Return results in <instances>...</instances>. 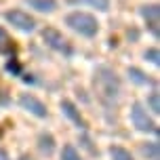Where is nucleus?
I'll list each match as a JSON object with an SVG mask.
<instances>
[{
    "label": "nucleus",
    "instance_id": "obj_1",
    "mask_svg": "<svg viewBox=\"0 0 160 160\" xmlns=\"http://www.w3.org/2000/svg\"><path fill=\"white\" fill-rule=\"evenodd\" d=\"M93 84H95L97 97L101 99L105 108H112L120 97V78L110 65H99L93 76Z\"/></svg>",
    "mask_w": 160,
    "mask_h": 160
},
{
    "label": "nucleus",
    "instance_id": "obj_2",
    "mask_svg": "<svg viewBox=\"0 0 160 160\" xmlns=\"http://www.w3.org/2000/svg\"><path fill=\"white\" fill-rule=\"evenodd\" d=\"M65 25H70V30H74L76 34L84 36V38H93L99 32V21L91 13L84 11H74L65 17Z\"/></svg>",
    "mask_w": 160,
    "mask_h": 160
},
{
    "label": "nucleus",
    "instance_id": "obj_3",
    "mask_svg": "<svg viewBox=\"0 0 160 160\" xmlns=\"http://www.w3.org/2000/svg\"><path fill=\"white\" fill-rule=\"evenodd\" d=\"M131 122H133V127L137 131H143V133H158V127H156V122L150 118V114L145 110L141 103H133L131 108Z\"/></svg>",
    "mask_w": 160,
    "mask_h": 160
},
{
    "label": "nucleus",
    "instance_id": "obj_4",
    "mask_svg": "<svg viewBox=\"0 0 160 160\" xmlns=\"http://www.w3.org/2000/svg\"><path fill=\"white\" fill-rule=\"evenodd\" d=\"M4 19H7L13 28H17L19 32H34V30H36V19H34L30 13L21 11V8L7 11V13H4Z\"/></svg>",
    "mask_w": 160,
    "mask_h": 160
},
{
    "label": "nucleus",
    "instance_id": "obj_5",
    "mask_svg": "<svg viewBox=\"0 0 160 160\" xmlns=\"http://www.w3.org/2000/svg\"><path fill=\"white\" fill-rule=\"evenodd\" d=\"M42 38H44V42H47V47H51L53 51L63 53V55H72L70 42H68V38H65L59 30H55V28H47V30H42Z\"/></svg>",
    "mask_w": 160,
    "mask_h": 160
},
{
    "label": "nucleus",
    "instance_id": "obj_6",
    "mask_svg": "<svg viewBox=\"0 0 160 160\" xmlns=\"http://www.w3.org/2000/svg\"><path fill=\"white\" fill-rule=\"evenodd\" d=\"M19 105L23 108L25 112L34 114V116H38V118H47V114H48L47 105L42 103V101H40L38 97L30 95V93H23V95L19 97Z\"/></svg>",
    "mask_w": 160,
    "mask_h": 160
},
{
    "label": "nucleus",
    "instance_id": "obj_7",
    "mask_svg": "<svg viewBox=\"0 0 160 160\" xmlns=\"http://www.w3.org/2000/svg\"><path fill=\"white\" fill-rule=\"evenodd\" d=\"M141 17L145 19V23L150 28L154 38L160 36V7L158 4H148V7H141Z\"/></svg>",
    "mask_w": 160,
    "mask_h": 160
},
{
    "label": "nucleus",
    "instance_id": "obj_8",
    "mask_svg": "<svg viewBox=\"0 0 160 160\" xmlns=\"http://www.w3.org/2000/svg\"><path fill=\"white\" fill-rule=\"evenodd\" d=\"M61 112H63L65 118H70V120H72V122H74V124H76L78 128H82V131L87 128V120L80 116V110L72 103V101L63 99V101H61Z\"/></svg>",
    "mask_w": 160,
    "mask_h": 160
},
{
    "label": "nucleus",
    "instance_id": "obj_9",
    "mask_svg": "<svg viewBox=\"0 0 160 160\" xmlns=\"http://www.w3.org/2000/svg\"><path fill=\"white\" fill-rule=\"evenodd\" d=\"M38 150L44 156H51V154L55 152V137L51 135V133H40L38 135Z\"/></svg>",
    "mask_w": 160,
    "mask_h": 160
},
{
    "label": "nucleus",
    "instance_id": "obj_10",
    "mask_svg": "<svg viewBox=\"0 0 160 160\" xmlns=\"http://www.w3.org/2000/svg\"><path fill=\"white\" fill-rule=\"evenodd\" d=\"M25 2L40 13H53L57 8V0H25Z\"/></svg>",
    "mask_w": 160,
    "mask_h": 160
},
{
    "label": "nucleus",
    "instance_id": "obj_11",
    "mask_svg": "<svg viewBox=\"0 0 160 160\" xmlns=\"http://www.w3.org/2000/svg\"><path fill=\"white\" fill-rule=\"evenodd\" d=\"M141 154H143L148 160H160V145H158V141L143 143L141 145Z\"/></svg>",
    "mask_w": 160,
    "mask_h": 160
},
{
    "label": "nucleus",
    "instance_id": "obj_12",
    "mask_svg": "<svg viewBox=\"0 0 160 160\" xmlns=\"http://www.w3.org/2000/svg\"><path fill=\"white\" fill-rule=\"evenodd\" d=\"M128 78H131V82H135V84H141V87H145V84H152V78L150 76H145L141 70H137V68H128Z\"/></svg>",
    "mask_w": 160,
    "mask_h": 160
},
{
    "label": "nucleus",
    "instance_id": "obj_13",
    "mask_svg": "<svg viewBox=\"0 0 160 160\" xmlns=\"http://www.w3.org/2000/svg\"><path fill=\"white\" fill-rule=\"evenodd\" d=\"M70 4H87L97 11H110V0H68Z\"/></svg>",
    "mask_w": 160,
    "mask_h": 160
},
{
    "label": "nucleus",
    "instance_id": "obj_14",
    "mask_svg": "<svg viewBox=\"0 0 160 160\" xmlns=\"http://www.w3.org/2000/svg\"><path fill=\"white\" fill-rule=\"evenodd\" d=\"M0 53H4V55H11L15 57V47H13V42L8 38V34L0 28Z\"/></svg>",
    "mask_w": 160,
    "mask_h": 160
},
{
    "label": "nucleus",
    "instance_id": "obj_15",
    "mask_svg": "<svg viewBox=\"0 0 160 160\" xmlns=\"http://www.w3.org/2000/svg\"><path fill=\"white\" fill-rule=\"evenodd\" d=\"M110 156H112V160H135L133 154L128 152L127 148H120V145H112L110 148Z\"/></svg>",
    "mask_w": 160,
    "mask_h": 160
},
{
    "label": "nucleus",
    "instance_id": "obj_16",
    "mask_svg": "<svg viewBox=\"0 0 160 160\" xmlns=\"http://www.w3.org/2000/svg\"><path fill=\"white\" fill-rule=\"evenodd\" d=\"M61 160H82V156L78 154V150H76L72 143H68V145H63V150H61Z\"/></svg>",
    "mask_w": 160,
    "mask_h": 160
},
{
    "label": "nucleus",
    "instance_id": "obj_17",
    "mask_svg": "<svg viewBox=\"0 0 160 160\" xmlns=\"http://www.w3.org/2000/svg\"><path fill=\"white\" fill-rule=\"evenodd\" d=\"M148 108H150L152 114H156V116L160 114V95L158 93H152V95L148 97Z\"/></svg>",
    "mask_w": 160,
    "mask_h": 160
},
{
    "label": "nucleus",
    "instance_id": "obj_18",
    "mask_svg": "<svg viewBox=\"0 0 160 160\" xmlns=\"http://www.w3.org/2000/svg\"><path fill=\"white\" fill-rule=\"evenodd\" d=\"M145 59H148L150 63L158 65V63H160V53H158V48H148V51H145Z\"/></svg>",
    "mask_w": 160,
    "mask_h": 160
},
{
    "label": "nucleus",
    "instance_id": "obj_19",
    "mask_svg": "<svg viewBox=\"0 0 160 160\" xmlns=\"http://www.w3.org/2000/svg\"><path fill=\"white\" fill-rule=\"evenodd\" d=\"M4 105H8V95L0 91V108H4Z\"/></svg>",
    "mask_w": 160,
    "mask_h": 160
},
{
    "label": "nucleus",
    "instance_id": "obj_20",
    "mask_svg": "<svg viewBox=\"0 0 160 160\" xmlns=\"http://www.w3.org/2000/svg\"><path fill=\"white\" fill-rule=\"evenodd\" d=\"M0 160H11V158H8V154L4 152V150H0Z\"/></svg>",
    "mask_w": 160,
    "mask_h": 160
},
{
    "label": "nucleus",
    "instance_id": "obj_21",
    "mask_svg": "<svg viewBox=\"0 0 160 160\" xmlns=\"http://www.w3.org/2000/svg\"><path fill=\"white\" fill-rule=\"evenodd\" d=\"M21 160H34V158H30V156H21Z\"/></svg>",
    "mask_w": 160,
    "mask_h": 160
}]
</instances>
